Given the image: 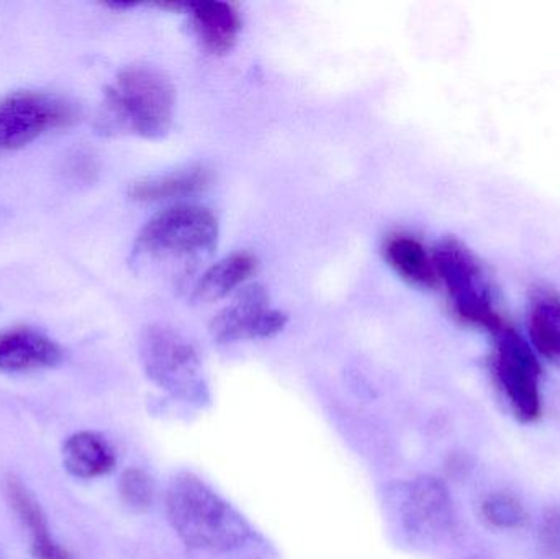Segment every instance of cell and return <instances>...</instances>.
<instances>
[{
    "label": "cell",
    "instance_id": "3957f363",
    "mask_svg": "<svg viewBox=\"0 0 560 559\" xmlns=\"http://www.w3.org/2000/svg\"><path fill=\"white\" fill-rule=\"evenodd\" d=\"M166 511L177 537L192 550L217 554L235 550L253 535L246 519L190 473L171 479Z\"/></svg>",
    "mask_w": 560,
    "mask_h": 559
},
{
    "label": "cell",
    "instance_id": "603a6c76",
    "mask_svg": "<svg viewBox=\"0 0 560 559\" xmlns=\"http://www.w3.org/2000/svg\"><path fill=\"white\" fill-rule=\"evenodd\" d=\"M467 559H483V558H477V557H474V558H467Z\"/></svg>",
    "mask_w": 560,
    "mask_h": 559
},
{
    "label": "cell",
    "instance_id": "44dd1931",
    "mask_svg": "<svg viewBox=\"0 0 560 559\" xmlns=\"http://www.w3.org/2000/svg\"><path fill=\"white\" fill-rule=\"evenodd\" d=\"M541 545L546 555L560 559V511H551L541 525Z\"/></svg>",
    "mask_w": 560,
    "mask_h": 559
},
{
    "label": "cell",
    "instance_id": "7402d4cb",
    "mask_svg": "<svg viewBox=\"0 0 560 559\" xmlns=\"http://www.w3.org/2000/svg\"><path fill=\"white\" fill-rule=\"evenodd\" d=\"M137 2H110L108 3V7H112V9L117 10H125V9H133V7H137Z\"/></svg>",
    "mask_w": 560,
    "mask_h": 559
},
{
    "label": "cell",
    "instance_id": "ba28073f",
    "mask_svg": "<svg viewBox=\"0 0 560 559\" xmlns=\"http://www.w3.org/2000/svg\"><path fill=\"white\" fill-rule=\"evenodd\" d=\"M395 512L408 540L430 547L446 540L454 531L456 514L450 489L434 476H420L395 492Z\"/></svg>",
    "mask_w": 560,
    "mask_h": 559
},
{
    "label": "cell",
    "instance_id": "5bb4252c",
    "mask_svg": "<svg viewBox=\"0 0 560 559\" xmlns=\"http://www.w3.org/2000/svg\"><path fill=\"white\" fill-rule=\"evenodd\" d=\"M62 462L74 478L95 479L108 475L117 463L114 446L97 432H79L62 446Z\"/></svg>",
    "mask_w": 560,
    "mask_h": 559
},
{
    "label": "cell",
    "instance_id": "8fae6325",
    "mask_svg": "<svg viewBox=\"0 0 560 559\" xmlns=\"http://www.w3.org/2000/svg\"><path fill=\"white\" fill-rule=\"evenodd\" d=\"M161 7L189 12L197 38L212 55H225L232 51L238 39L242 19L232 3L220 2V0H189V2L186 0V2L161 3Z\"/></svg>",
    "mask_w": 560,
    "mask_h": 559
},
{
    "label": "cell",
    "instance_id": "52a82bcc",
    "mask_svg": "<svg viewBox=\"0 0 560 559\" xmlns=\"http://www.w3.org/2000/svg\"><path fill=\"white\" fill-rule=\"evenodd\" d=\"M79 117L78 105L62 95L12 92L0 98V153L19 150L49 131L72 127Z\"/></svg>",
    "mask_w": 560,
    "mask_h": 559
},
{
    "label": "cell",
    "instance_id": "d6986e66",
    "mask_svg": "<svg viewBox=\"0 0 560 559\" xmlns=\"http://www.w3.org/2000/svg\"><path fill=\"white\" fill-rule=\"evenodd\" d=\"M118 494L121 502L131 511H148L154 502L153 479L143 469H127L118 481Z\"/></svg>",
    "mask_w": 560,
    "mask_h": 559
},
{
    "label": "cell",
    "instance_id": "277c9868",
    "mask_svg": "<svg viewBox=\"0 0 560 559\" xmlns=\"http://www.w3.org/2000/svg\"><path fill=\"white\" fill-rule=\"evenodd\" d=\"M138 351L144 373L160 389L197 406L209 400L202 361L183 334L166 325H150L141 334Z\"/></svg>",
    "mask_w": 560,
    "mask_h": 559
},
{
    "label": "cell",
    "instance_id": "e0dca14e",
    "mask_svg": "<svg viewBox=\"0 0 560 559\" xmlns=\"http://www.w3.org/2000/svg\"><path fill=\"white\" fill-rule=\"evenodd\" d=\"M210 183L209 171L203 167H190L186 171L137 180L128 189L130 199L137 202L153 203L164 200L183 199L206 189Z\"/></svg>",
    "mask_w": 560,
    "mask_h": 559
},
{
    "label": "cell",
    "instance_id": "ffe728a7",
    "mask_svg": "<svg viewBox=\"0 0 560 559\" xmlns=\"http://www.w3.org/2000/svg\"><path fill=\"white\" fill-rule=\"evenodd\" d=\"M66 179L72 184H91L97 177L98 166L95 158L84 150L72 151L66 156L65 166H62Z\"/></svg>",
    "mask_w": 560,
    "mask_h": 559
},
{
    "label": "cell",
    "instance_id": "8992f818",
    "mask_svg": "<svg viewBox=\"0 0 560 559\" xmlns=\"http://www.w3.org/2000/svg\"><path fill=\"white\" fill-rule=\"evenodd\" d=\"M493 337V371L510 410L518 422H536L542 410V370L538 357L532 345L509 325L500 328Z\"/></svg>",
    "mask_w": 560,
    "mask_h": 559
},
{
    "label": "cell",
    "instance_id": "9a60e30c",
    "mask_svg": "<svg viewBox=\"0 0 560 559\" xmlns=\"http://www.w3.org/2000/svg\"><path fill=\"white\" fill-rule=\"evenodd\" d=\"M529 337L536 351L560 368V295L552 289H535L529 311Z\"/></svg>",
    "mask_w": 560,
    "mask_h": 559
},
{
    "label": "cell",
    "instance_id": "2e32d148",
    "mask_svg": "<svg viewBox=\"0 0 560 559\" xmlns=\"http://www.w3.org/2000/svg\"><path fill=\"white\" fill-rule=\"evenodd\" d=\"M384 255L388 265L411 284L434 288L440 281L433 255L413 236H390L385 243Z\"/></svg>",
    "mask_w": 560,
    "mask_h": 559
},
{
    "label": "cell",
    "instance_id": "7a4b0ae2",
    "mask_svg": "<svg viewBox=\"0 0 560 559\" xmlns=\"http://www.w3.org/2000/svg\"><path fill=\"white\" fill-rule=\"evenodd\" d=\"M176 108V89L156 66L131 65L105 89L98 130L161 140L170 133Z\"/></svg>",
    "mask_w": 560,
    "mask_h": 559
},
{
    "label": "cell",
    "instance_id": "ac0fdd59",
    "mask_svg": "<svg viewBox=\"0 0 560 559\" xmlns=\"http://www.w3.org/2000/svg\"><path fill=\"white\" fill-rule=\"evenodd\" d=\"M483 521L495 528L515 531L522 528L528 522V514L518 499L503 492L490 494L480 505Z\"/></svg>",
    "mask_w": 560,
    "mask_h": 559
},
{
    "label": "cell",
    "instance_id": "6da1fadb",
    "mask_svg": "<svg viewBox=\"0 0 560 559\" xmlns=\"http://www.w3.org/2000/svg\"><path fill=\"white\" fill-rule=\"evenodd\" d=\"M219 242V220L202 206L177 203L148 220L135 240L131 265L184 284Z\"/></svg>",
    "mask_w": 560,
    "mask_h": 559
},
{
    "label": "cell",
    "instance_id": "4fadbf2b",
    "mask_svg": "<svg viewBox=\"0 0 560 559\" xmlns=\"http://www.w3.org/2000/svg\"><path fill=\"white\" fill-rule=\"evenodd\" d=\"M258 268V261L249 253H233L210 266L194 286V304H213L225 299L235 289L243 288Z\"/></svg>",
    "mask_w": 560,
    "mask_h": 559
},
{
    "label": "cell",
    "instance_id": "5b68a950",
    "mask_svg": "<svg viewBox=\"0 0 560 559\" xmlns=\"http://www.w3.org/2000/svg\"><path fill=\"white\" fill-rule=\"evenodd\" d=\"M438 279L444 282L454 311L467 324L495 335L505 327L495 308L492 282L480 259L456 238H444L433 252Z\"/></svg>",
    "mask_w": 560,
    "mask_h": 559
},
{
    "label": "cell",
    "instance_id": "9c48e42d",
    "mask_svg": "<svg viewBox=\"0 0 560 559\" xmlns=\"http://www.w3.org/2000/svg\"><path fill=\"white\" fill-rule=\"evenodd\" d=\"M236 298L210 322V335L217 343L271 338L285 328V312L269 305L265 286L246 284Z\"/></svg>",
    "mask_w": 560,
    "mask_h": 559
},
{
    "label": "cell",
    "instance_id": "30bf717a",
    "mask_svg": "<svg viewBox=\"0 0 560 559\" xmlns=\"http://www.w3.org/2000/svg\"><path fill=\"white\" fill-rule=\"evenodd\" d=\"M65 360V351L52 338L32 327L0 331V371L7 374L49 370Z\"/></svg>",
    "mask_w": 560,
    "mask_h": 559
},
{
    "label": "cell",
    "instance_id": "7c38bea8",
    "mask_svg": "<svg viewBox=\"0 0 560 559\" xmlns=\"http://www.w3.org/2000/svg\"><path fill=\"white\" fill-rule=\"evenodd\" d=\"M7 501L19 517L20 524L26 528L30 548L35 559H74L66 548L52 538L45 512L39 508L35 496L15 476H9L3 482Z\"/></svg>",
    "mask_w": 560,
    "mask_h": 559
}]
</instances>
